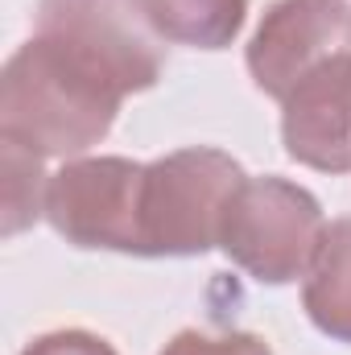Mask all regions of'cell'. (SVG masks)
Returning <instances> with one entry per match:
<instances>
[{"mask_svg":"<svg viewBox=\"0 0 351 355\" xmlns=\"http://www.w3.org/2000/svg\"><path fill=\"white\" fill-rule=\"evenodd\" d=\"M128 87L120 75L67 33L37 29L0 75V141L37 157H71L99 145Z\"/></svg>","mask_w":351,"mask_h":355,"instance_id":"6da1fadb","label":"cell"},{"mask_svg":"<svg viewBox=\"0 0 351 355\" xmlns=\"http://www.w3.org/2000/svg\"><path fill=\"white\" fill-rule=\"evenodd\" d=\"M244 170L223 149H178L145 166L141 257H198L219 248V227Z\"/></svg>","mask_w":351,"mask_h":355,"instance_id":"7a4b0ae2","label":"cell"},{"mask_svg":"<svg viewBox=\"0 0 351 355\" xmlns=\"http://www.w3.org/2000/svg\"><path fill=\"white\" fill-rule=\"evenodd\" d=\"M327 232L318 198L277 174L244 178L228 202L219 248L261 285H289L306 277Z\"/></svg>","mask_w":351,"mask_h":355,"instance_id":"3957f363","label":"cell"},{"mask_svg":"<svg viewBox=\"0 0 351 355\" xmlns=\"http://www.w3.org/2000/svg\"><path fill=\"white\" fill-rule=\"evenodd\" d=\"M141 182L128 157H79L46 182V219L75 248L141 257Z\"/></svg>","mask_w":351,"mask_h":355,"instance_id":"277c9868","label":"cell"},{"mask_svg":"<svg viewBox=\"0 0 351 355\" xmlns=\"http://www.w3.org/2000/svg\"><path fill=\"white\" fill-rule=\"evenodd\" d=\"M351 50L348 0H277L248 42V75L277 103L314 67Z\"/></svg>","mask_w":351,"mask_h":355,"instance_id":"5b68a950","label":"cell"},{"mask_svg":"<svg viewBox=\"0 0 351 355\" xmlns=\"http://www.w3.org/2000/svg\"><path fill=\"white\" fill-rule=\"evenodd\" d=\"M37 29H58L103 58L128 95L149 91L166 71L162 37L137 17L128 0H42Z\"/></svg>","mask_w":351,"mask_h":355,"instance_id":"8992f818","label":"cell"},{"mask_svg":"<svg viewBox=\"0 0 351 355\" xmlns=\"http://www.w3.org/2000/svg\"><path fill=\"white\" fill-rule=\"evenodd\" d=\"M281 141L310 170H351V50L314 67L281 99Z\"/></svg>","mask_w":351,"mask_h":355,"instance_id":"52a82bcc","label":"cell"},{"mask_svg":"<svg viewBox=\"0 0 351 355\" xmlns=\"http://www.w3.org/2000/svg\"><path fill=\"white\" fill-rule=\"evenodd\" d=\"M302 306L323 335L351 343V215L327 223L318 252L306 268Z\"/></svg>","mask_w":351,"mask_h":355,"instance_id":"ba28073f","label":"cell"},{"mask_svg":"<svg viewBox=\"0 0 351 355\" xmlns=\"http://www.w3.org/2000/svg\"><path fill=\"white\" fill-rule=\"evenodd\" d=\"M137 17L174 46L223 50L240 37L248 0H128Z\"/></svg>","mask_w":351,"mask_h":355,"instance_id":"9c48e42d","label":"cell"},{"mask_svg":"<svg viewBox=\"0 0 351 355\" xmlns=\"http://www.w3.org/2000/svg\"><path fill=\"white\" fill-rule=\"evenodd\" d=\"M0 153H4V236H17L25 232L37 215H46V182L42 174V157L12 145V141H0Z\"/></svg>","mask_w":351,"mask_h":355,"instance_id":"30bf717a","label":"cell"},{"mask_svg":"<svg viewBox=\"0 0 351 355\" xmlns=\"http://www.w3.org/2000/svg\"><path fill=\"white\" fill-rule=\"evenodd\" d=\"M162 355H273V347L261 335H248V331H223V335L182 331L162 347Z\"/></svg>","mask_w":351,"mask_h":355,"instance_id":"8fae6325","label":"cell"},{"mask_svg":"<svg viewBox=\"0 0 351 355\" xmlns=\"http://www.w3.org/2000/svg\"><path fill=\"white\" fill-rule=\"evenodd\" d=\"M21 355H116V347L91 331H50L37 335Z\"/></svg>","mask_w":351,"mask_h":355,"instance_id":"7c38bea8","label":"cell"}]
</instances>
